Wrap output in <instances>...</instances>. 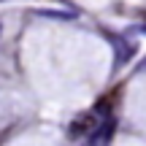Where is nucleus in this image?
<instances>
[{"mask_svg":"<svg viewBox=\"0 0 146 146\" xmlns=\"http://www.w3.org/2000/svg\"><path fill=\"white\" fill-rule=\"evenodd\" d=\"M111 130H114V119H111V116H106V119L100 122V125H95V130H92V146H103V143H108Z\"/></svg>","mask_w":146,"mask_h":146,"instance_id":"nucleus-1","label":"nucleus"},{"mask_svg":"<svg viewBox=\"0 0 146 146\" xmlns=\"http://www.w3.org/2000/svg\"><path fill=\"white\" fill-rule=\"evenodd\" d=\"M114 52H116V68H122V65L135 54V46L127 43L125 38H114Z\"/></svg>","mask_w":146,"mask_h":146,"instance_id":"nucleus-2","label":"nucleus"},{"mask_svg":"<svg viewBox=\"0 0 146 146\" xmlns=\"http://www.w3.org/2000/svg\"><path fill=\"white\" fill-rule=\"evenodd\" d=\"M43 16H52V19H68V14H60V11H38Z\"/></svg>","mask_w":146,"mask_h":146,"instance_id":"nucleus-3","label":"nucleus"}]
</instances>
